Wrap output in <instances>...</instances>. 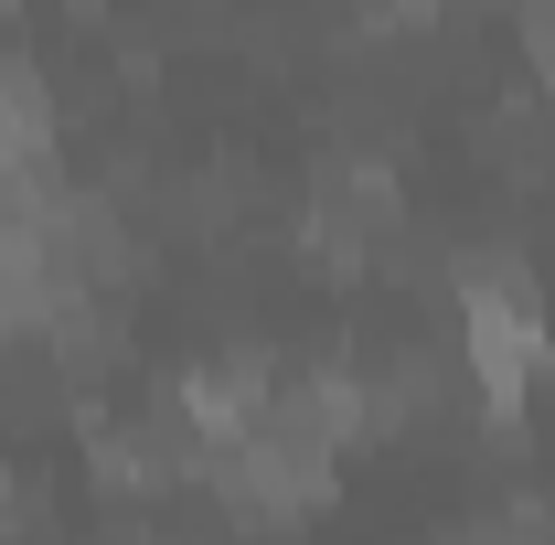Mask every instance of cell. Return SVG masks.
I'll return each instance as SVG.
<instances>
[{
  "mask_svg": "<svg viewBox=\"0 0 555 545\" xmlns=\"http://www.w3.org/2000/svg\"><path fill=\"white\" fill-rule=\"evenodd\" d=\"M214 471H224L246 524H288V514H321L332 503V439H310L288 407H268L235 449H214Z\"/></svg>",
  "mask_w": 555,
  "mask_h": 545,
  "instance_id": "cell-1",
  "label": "cell"
},
{
  "mask_svg": "<svg viewBox=\"0 0 555 545\" xmlns=\"http://www.w3.org/2000/svg\"><path fill=\"white\" fill-rule=\"evenodd\" d=\"M460 353H470V375H481L491 407L534 396V375H545V300L513 268H481L460 289Z\"/></svg>",
  "mask_w": 555,
  "mask_h": 545,
  "instance_id": "cell-2",
  "label": "cell"
},
{
  "mask_svg": "<svg viewBox=\"0 0 555 545\" xmlns=\"http://www.w3.org/2000/svg\"><path fill=\"white\" fill-rule=\"evenodd\" d=\"M299 236H310L321 268L385 257V246H396V172H385V161H332L321 193H310V214H299Z\"/></svg>",
  "mask_w": 555,
  "mask_h": 545,
  "instance_id": "cell-3",
  "label": "cell"
},
{
  "mask_svg": "<svg viewBox=\"0 0 555 545\" xmlns=\"http://www.w3.org/2000/svg\"><path fill=\"white\" fill-rule=\"evenodd\" d=\"M171 407L193 417V439H204V449H235V439L278 407V375L257 364V353H224V364H204V375H182V396H171Z\"/></svg>",
  "mask_w": 555,
  "mask_h": 545,
  "instance_id": "cell-4",
  "label": "cell"
},
{
  "mask_svg": "<svg viewBox=\"0 0 555 545\" xmlns=\"http://www.w3.org/2000/svg\"><path fill=\"white\" fill-rule=\"evenodd\" d=\"M22 182H54V97H43V75H0V193H22Z\"/></svg>",
  "mask_w": 555,
  "mask_h": 545,
  "instance_id": "cell-5",
  "label": "cell"
},
{
  "mask_svg": "<svg viewBox=\"0 0 555 545\" xmlns=\"http://www.w3.org/2000/svg\"><path fill=\"white\" fill-rule=\"evenodd\" d=\"M449 545H555V524L534 514V503H502V514H481V524H460Z\"/></svg>",
  "mask_w": 555,
  "mask_h": 545,
  "instance_id": "cell-6",
  "label": "cell"
},
{
  "mask_svg": "<svg viewBox=\"0 0 555 545\" xmlns=\"http://www.w3.org/2000/svg\"><path fill=\"white\" fill-rule=\"evenodd\" d=\"M534 86H545V97H555V0H545V11H534Z\"/></svg>",
  "mask_w": 555,
  "mask_h": 545,
  "instance_id": "cell-7",
  "label": "cell"
},
{
  "mask_svg": "<svg viewBox=\"0 0 555 545\" xmlns=\"http://www.w3.org/2000/svg\"><path fill=\"white\" fill-rule=\"evenodd\" d=\"M374 11H396V22H416V11H427V0H374Z\"/></svg>",
  "mask_w": 555,
  "mask_h": 545,
  "instance_id": "cell-8",
  "label": "cell"
}]
</instances>
